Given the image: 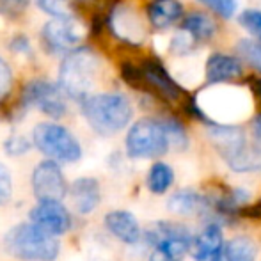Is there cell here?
<instances>
[{"instance_id": "33", "label": "cell", "mask_w": 261, "mask_h": 261, "mask_svg": "<svg viewBox=\"0 0 261 261\" xmlns=\"http://www.w3.org/2000/svg\"><path fill=\"white\" fill-rule=\"evenodd\" d=\"M194 39L187 34L185 31H181L179 34H176L171 41V52L176 55H183V54H189L190 50L194 48Z\"/></svg>"}, {"instance_id": "27", "label": "cell", "mask_w": 261, "mask_h": 261, "mask_svg": "<svg viewBox=\"0 0 261 261\" xmlns=\"http://www.w3.org/2000/svg\"><path fill=\"white\" fill-rule=\"evenodd\" d=\"M238 23L245 29L254 39L261 43V11L259 9H245L238 14Z\"/></svg>"}, {"instance_id": "25", "label": "cell", "mask_w": 261, "mask_h": 261, "mask_svg": "<svg viewBox=\"0 0 261 261\" xmlns=\"http://www.w3.org/2000/svg\"><path fill=\"white\" fill-rule=\"evenodd\" d=\"M237 57L261 73V43L258 39H240L237 45Z\"/></svg>"}, {"instance_id": "18", "label": "cell", "mask_w": 261, "mask_h": 261, "mask_svg": "<svg viewBox=\"0 0 261 261\" xmlns=\"http://www.w3.org/2000/svg\"><path fill=\"white\" fill-rule=\"evenodd\" d=\"M222 244V229L219 224L212 222L190 238L189 252L196 261H210V258L219 251Z\"/></svg>"}, {"instance_id": "35", "label": "cell", "mask_w": 261, "mask_h": 261, "mask_svg": "<svg viewBox=\"0 0 261 261\" xmlns=\"http://www.w3.org/2000/svg\"><path fill=\"white\" fill-rule=\"evenodd\" d=\"M256 91H258V94H259V98H261V80L258 84H256Z\"/></svg>"}, {"instance_id": "9", "label": "cell", "mask_w": 261, "mask_h": 261, "mask_svg": "<svg viewBox=\"0 0 261 261\" xmlns=\"http://www.w3.org/2000/svg\"><path fill=\"white\" fill-rule=\"evenodd\" d=\"M89 31L86 25L76 16L66 18H50L48 21L41 25L39 31V43L50 57H62L69 50L82 45L87 38Z\"/></svg>"}, {"instance_id": "28", "label": "cell", "mask_w": 261, "mask_h": 261, "mask_svg": "<svg viewBox=\"0 0 261 261\" xmlns=\"http://www.w3.org/2000/svg\"><path fill=\"white\" fill-rule=\"evenodd\" d=\"M14 87V73L11 64L0 55V107L7 101Z\"/></svg>"}, {"instance_id": "4", "label": "cell", "mask_w": 261, "mask_h": 261, "mask_svg": "<svg viewBox=\"0 0 261 261\" xmlns=\"http://www.w3.org/2000/svg\"><path fill=\"white\" fill-rule=\"evenodd\" d=\"M2 249L14 261H57L61 238L43 231L31 220H23L6 231Z\"/></svg>"}, {"instance_id": "34", "label": "cell", "mask_w": 261, "mask_h": 261, "mask_svg": "<svg viewBox=\"0 0 261 261\" xmlns=\"http://www.w3.org/2000/svg\"><path fill=\"white\" fill-rule=\"evenodd\" d=\"M251 135H252V148L261 155V112L256 114L251 121Z\"/></svg>"}, {"instance_id": "13", "label": "cell", "mask_w": 261, "mask_h": 261, "mask_svg": "<svg viewBox=\"0 0 261 261\" xmlns=\"http://www.w3.org/2000/svg\"><path fill=\"white\" fill-rule=\"evenodd\" d=\"M107 27L117 41L130 46H141L144 41V25L134 7L124 2H117L107 14Z\"/></svg>"}, {"instance_id": "22", "label": "cell", "mask_w": 261, "mask_h": 261, "mask_svg": "<svg viewBox=\"0 0 261 261\" xmlns=\"http://www.w3.org/2000/svg\"><path fill=\"white\" fill-rule=\"evenodd\" d=\"M174 183V171L165 162H155L146 176V187L155 196H164Z\"/></svg>"}, {"instance_id": "7", "label": "cell", "mask_w": 261, "mask_h": 261, "mask_svg": "<svg viewBox=\"0 0 261 261\" xmlns=\"http://www.w3.org/2000/svg\"><path fill=\"white\" fill-rule=\"evenodd\" d=\"M164 124L156 117H141L130 124L124 137V151L134 160H153L169 151Z\"/></svg>"}, {"instance_id": "20", "label": "cell", "mask_w": 261, "mask_h": 261, "mask_svg": "<svg viewBox=\"0 0 261 261\" xmlns=\"http://www.w3.org/2000/svg\"><path fill=\"white\" fill-rule=\"evenodd\" d=\"M256 256L258 247L254 242L247 237H237L220 245L210 261H254Z\"/></svg>"}, {"instance_id": "23", "label": "cell", "mask_w": 261, "mask_h": 261, "mask_svg": "<svg viewBox=\"0 0 261 261\" xmlns=\"http://www.w3.org/2000/svg\"><path fill=\"white\" fill-rule=\"evenodd\" d=\"M2 149L9 158H21L34 149L31 141V135L20 134V132H13L9 134L2 142Z\"/></svg>"}, {"instance_id": "31", "label": "cell", "mask_w": 261, "mask_h": 261, "mask_svg": "<svg viewBox=\"0 0 261 261\" xmlns=\"http://www.w3.org/2000/svg\"><path fill=\"white\" fill-rule=\"evenodd\" d=\"M197 2H201L224 20H229L237 11V0H197Z\"/></svg>"}, {"instance_id": "14", "label": "cell", "mask_w": 261, "mask_h": 261, "mask_svg": "<svg viewBox=\"0 0 261 261\" xmlns=\"http://www.w3.org/2000/svg\"><path fill=\"white\" fill-rule=\"evenodd\" d=\"M69 210L73 215L79 217H89L100 208L101 199H103V190L101 183L94 176H79L75 178L68 187Z\"/></svg>"}, {"instance_id": "5", "label": "cell", "mask_w": 261, "mask_h": 261, "mask_svg": "<svg viewBox=\"0 0 261 261\" xmlns=\"http://www.w3.org/2000/svg\"><path fill=\"white\" fill-rule=\"evenodd\" d=\"M32 146L45 158L59 164H76L82 160L84 148L80 139L61 121H39L31 132Z\"/></svg>"}, {"instance_id": "24", "label": "cell", "mask_w": 261, "mask_h": 261, "mask_svg": "<svg viewBox=\"0 0 261 261\" xmlns=\"http://www.w3.org/2000/svg\"><path fill=\"white\" fill-rule=\"evenodd\" d=\"M162 124H164L165 135L169 139V146L176 149H185L189 146V137H187V130L176 117L167 116L162 117Z\"/></svg>"}, {"instance_id": "2", "label": "cell", "mask_w": 261, "mask_h": 261, "mask_svg": "<svg viewBox=\"0 0 261 261\" xmlns=\"http://www.w3.org/2000/svg\"><path fill=\"white\" fill-rule=\"evenodd\" d=\"M79 110L87 126L100 137H114L121 134L134 117L130 98L119 91H94L80 101Z\"/></svg>"}, {"instance_id": "29", "label": "cell", "mask_w": 261, "mask_h": 261, "mask_svg": "<svg viewBox=\"0 0 261 261\" xmlns=\"http://www.w3.org/2000/svg\"><path fill=\"white\" fill-rule=\"evenodd\" d=\"M32 0H0V16L7 20H18L31 7Z\"/></svg>"}, {"instance_id": "3", "label": "cell", "mask_w": 261, "mask_h": 261, "mask_svg": "<svg viewBox=\"0 0 261 261\" xmlns=\"http://www.w3.org/2000/svg\"><path fill=\"white\" fill-rule=\"evenodd\" d=\"M29 110H38L52 121H62L69 112L68 98L62 94L55 80L34 76L21 86L16 101L11 105L6 117L11 123H18L27 116Z\"/></svg>"}, {"instance_id": "30", "label": "cell", "mask_w": 261, "mask_h": 261, "mask_svg": "<svg viewBox=\"0 0 261 261\" xmlns=\"http://www.w3.org/2000/svg\"><path fill=\"white\" fill-rule=\"evenodd\" d=\"M14 194V179L13 172L4 162H0V206H6L11 203Z\"/></svg>"}, {"instance_id": "11", "label": "cell", "mask_w": 261, "mask_h": 261, "mask_svg": "<svg viewBox=\"0 0 261 261\" xmlns=\"http://www.w3.org/2000/svg\"><path fill=\"white\" fill-rule=\"evenodd\" d=\"M27 220L54 237H64L75 227V215L64 201H36Z\"/></svg>"}, {"instance_id": "32", "label": "cell", "mask_w": 261, "mask_h": 261, "mask_svg": "<svg viewBox=\"0 0 261 261\" xmlns=\"http://www.w3.org/2000/svg\"><path fill=\"white\" fill-rule=\"evenodd\" d=\"M9 50L13 55H32V41L27 34L23 32H16L13 34V38L9 39Z\"/></svg>"}, {"instance_id": "6", "label": "cell", "mask_w": 261, "mask_h": 261, "mask_svg": "<svg viewBox=\"0 0 261 261\" xmlns=\"http://www.w3.org/2000/svg\"><path fill=\"white\" fill-rule=\"evenodd\" d=\"M142 238L151 247L148 261H183L192 233L179 222L156 220L146 227Z\"/></svg>"}, {"instance_id": "12", "label": "cell", "mask_w": 261, "mask_h": 261, "mask_svg": "<svg viewBox=\"0 0 261 261\" xmlns=\"http://www.w3.org/2000/svg\"><path fill=\"white\" fill-rule=\"evenodd\" d=\"M139 68H141V76H142L141 89H146L149 94H153V96L160 98L164 101H178L183 96L185 91L172 79L171 73L162 64L160 59L156 57L144 59Z\"/></svg>"}, {"instance_id": "8", "label": "cell", "mask_w": 261, "mask_h": 261, "mask_svg": "<svg viewBox=\"0 0 261 261\" xmlns=\"http://www.w3.org/2000/svg\"><path fill=\"white\" fill-rule=\"evenodd\" d=\"M208 137L233 171H251L258 165L259 155L254 148L249 149L245 132L240 126L212 123L208 128Z\"/></svg>"}, {"instance_id": "19", "label": "cell", "mask_w": 261, "mask_h": 261, "mask_svg": "<svg viewBox=\"0 0 261 261\" xmlns=\"http://www.w3.org/2000/svg\"><path fill=\"white\" fill-rule=\"evenodd\" d=\"M167 206L172 213H178V215H199L212 208V199L196 190L183 189L169 197Z\"/></svg>"}, {"instance_id": "21", "label": "cell", "mask_w": 261, "mask_h": 261, "mask_svg": "<svg viewBox=\"0 0 261 261\" xmlns=\"http://www.w3.org/2000/svg\"><path fill=\"white\" fill-rule=\"evenodd\" d=\"M181 31H185L194 41H208L215 36L217 25L208 14L204 13H190L181 18Z\"/></svg>"}, {"instance_id": "26", "label": "cell", "mask_w": 261, "mask_h": 261, "mask_svg": "<svg viewBox=\"0 0 261 261\" xmlns=\"http://www.w3.org/2000/svg\"><path fill=\"white\" fill-rule=\"evenodd\" d=\"M39 11L48 14L50 18L75 16V4L73 0H36Z\"/></svg>"}, {"instance_id": "16", "label": "cell", "mask_w": 261, "mask_h": 261, "mask_svg": "<svg viewBox=\"0 0 261 261\" xmlns=\"http://www.w3.org/2000/svg\"><path fill=\"white\" fill-rule=\"evenodd\" d=\"M244 73V66L242 61L234 55L227 54H212L206 59V66H204V76L210 86L213 84H224L242 76Z\"/></svg>"}, {"instance_id": "15", "label": "cell", "mask_w": 261, "mask_h": 261, "mask_svg": "<svg viewBox=\"0 0 261 261\" xmlns=\"http://www.w3.org/2000/svg\"><path fill=\"white\" fill-rule=\"evenodd\" d=\"M105 229L124 245H135L142 240V229L137 217L128 210H110L103 217Z\"/></svg>"}, {"instance_id": "17", "label": "cell", "mask_w": 261, "mask_h": 261, "mask_svg": "<svg viewBox=\"0 0 261 261\" xmlns=\"http://www.w3.org/2000/svg\"><path fill=\"white\" fill-rule=\"evenodd\" d=\"M146 18L155 31H167L183 18V6L178 0H149Z\"/></svg>"}, {"instance_id": "10", "label": "cell", "mask_w": 261, "mask_h": 261, "mask_svg": "<svg viewBox=\"0 0 261 261\" xmlns=\"http://www.w3.org/2000/svg\"><path fill=\"white\" fill-rule=\"evenodd\" d=\"M69 181L62 171V164L43 156L32 167L31 190L36 201H66Z\"/></svg>"}, {"instance_id": "1", "label": "cell", "mask_w": 261, "mask_h": 261, "mask_svg": "<svg viewBox=\"0 0 261 261\" xmlns=\"http://www.w3.org/2000/svg\"><path fill=\"white\" fill-rule=\"evenodd\" d=\"M100 75L101 57L98 52L89 45H79L61 57L55 82L68 101L79 105L87 94L94 93Z\"/></svg>"}]
</instances>
